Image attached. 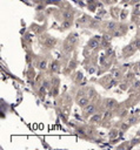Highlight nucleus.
<instances>
[{
  "label": "nucleus",
  "mask_w": 140,
  "mask_h": 150,
  "mask_svg": "<svg viewBox=\"0 0 140 150\" xmlns=\"http://www.w3.org/2000/svg\"><path fill=\"white\" fill-rule=\"evenodd\" d=\"M102 118V115L101 114H94L93 116H91V118H90V122L91 123H98V122H100Z\"/></svg>",
  "instance_id": "5"
},
{
  "label": "nucleus",
  "mask_w": 140,
  "mask_h": 150,
  "mask_svg": "<svg viewBox=\"0 0 140 150\" xmlns=\"http://www.w3.org/2000/svg\"><path fill=\"white\" fill-rule=\"evenodd\" d=\"M55 43H57V39L55 38H47L46 41H45V46L47 48H52V47L55 46Z\"/></svg>",
  "instance_id": "1"
},
{
  "label": "nucleus",
  "mask_w": 140,
  "mask_h": 150,
  "mask_svg": "<svg viewBox=\"0 0 140 150\" xmlns=\"http://www.w3.org/2000/svg\"><path fill=\"white\" fill-rule=\"evenodd\" d=\"M71 27V20H64L62 24H61V28H64V29H67V28H70Z\"/></svg>",
  "instance_id": "12"
},
{
  "label": "nucleus",
  "mask_w": 140,
  "mask_h": 150,
  "mask_svg": "<svg viewBox=\"0 0 140 150\" xmlns=\"http://www.w3.org/2000/svg\"><path fill=\"white\" fill-rule=\"evenodd\" d=\"M117 28H118V25H117V22L109 21L107 24V29L109 31V32H114V31H117Z\"/></svg>",
  "instance_id": "7"
},
{
  "label": "nucleus",
  "mask_w": 140,
  "mask_h": 150,
  "mask_svg": "<svg viewBox=\"0 0 140 150\" xmlns=\"http://www.w3.org/2000/svg\"><path fill=\"white\" fill-rule=\"evenodd\" d=\"M62 19H64V20H72V19H73V12L65 11L64 13H62Z\"/></svg>",
  "instance_id": "8"
},
{
  "label": "nucleus",
  "mask_w": 140,
  "mask_h": 150,
  "mask_svg": "<svg viewBox=\"0 0 140 150\" xmlns=\"http://www.w3.org/2000/svg\"><path fill=\"white\" fill-rule=\"evenodd\" d=\"M38 66H39V68H40L41 70L43 69L45 70L46 68H47V61H46V60H41V61L38 63Z\"/></svg>",
  "instance_id": "10"
},
{
  "label": "nucleus",
  "mask_w": 140,
  "mask_h": 150,
  "mask_svg": "<svg viewBox=\"0 0 140 150\" xmlns=\"http://www.w3.org/2000/svg\"><path fill=\"white\" fill-rule=\"evenodd\" d=\"M78 104H79L80 107L85 108V107L87 106V104H88V99L81 95V97H79V99H78Z\"/></svg>",
  "instance_id": "4"
},
{
  "label": "nucleus",
  "mask_w": 140,
  "mask_h": 150,
  "mask_svg": "<svg viewBox=\"0 0 140 150\" xmlns=\"http://www.w3.org/2000/svg\"><path fill=\"white\" fill-rule=\"evenodd\" d=\"M111 115H112V112H111V109H108L105 112V115H104V118H108L111 117Z\"/></svg>",
  "instance_id": "15"
},
{
  "label": "nucleus",
  "mask_w": 140,
  "mask_h": 150,
  "mask_svg": "<svg viewBox=\"0 0 140 150\" xmlns=\"http://www.w3.org/2000/svg\"><path fill=\"white\" fill-rule=\"evenodd\" d=\"M135 122H137V117L135 116H132V117H129L128 118V121H127V123L131 125V124H134Z\"/></svg>",
  "instance_id": "13"
},
{
  "label": "nucleus",
  "mask_w": 140,
  "mask_h": 150,
  "mask_svg": "<svg viewBox=\"0 0 140 150\" xmlns=\"http://www.w3.org/2000/svg\"><path fill=\"white\" fill-rule=\"evenodd\" d=\"M105 107L107 109H112L113 107H115V101L113 99H106L105 100Z\"/></svg>",
  "instance_id": "6"
},
{
  "label": "nucleus",
  "mask_w": 140,
  "mask_h": 150,
  "mask_svg": "<svg viewBox=\"0 0 140 150\" xmlns=\"http://www.w3.org/2000/svg\"><path fill=\"white\" fill-rule=\"evenodd\" d=\"M39 94H40V95H45V94H46V87H44V86L40 87V88H39Z\"/></svg>",
  "instance_id": "14"
},
{
  "label": "nucleus",
  "mask_w": 140,
  "mask_h": 150,
  "mask_svg": "<svg viewBox=\"0 0 140 150\" xmlns=\"http://www.w3.org/2000/svg\"><path fill=\"white\" fill-rule=\"evenodd\" d=\"M140 0H132V2H133V4H137V2H139Z\"/></svg>",
  "instance_id": "24"
},
{
  "label": "nucleus",
  "mask_w": 140,
  "mask_h": 150,
  "mask_svg": "<svg viewBox=\"0 0 140 150\" xmlns=\"http://www.w3.org/2000/svg\"><path fill=\"white\" fill-rule=\"evenodd\" d=\"M51 70H52L53 73H57V72L59 70V63H58V61H53V62L51 63Z\"/></svg>",
  "instance_id": "9"
},
{
  "label": "nucleus",
  "mask_w": 140,
  "mask_h": 150,
  "mask_svg": "<svg viewBox=\"0 0 140 150\" xmlns=\"http://www.w3.org/2000/svg\"><path fill=\"white\" fill-rule=\"evenodd\" d=\"M77 41H78V39H77V35L76 34H71L70 37H68V42L71 43V45H74V43H77Z\"/></svg>",
  "instance_id": "11"
},
{
  "label": "nucleus",
  "mask_w": 140,
  "mask_h": 150,
  "mask_svg": "<svg viewBox=\"0 0 140 150\" xmlns=\"http://www.w3.org/2000/svg\"><path fill=\"white\" fill-rule=\"evenodd\" d=\"M104 40H105V42H109V41H111V35H108V34H104Z\"/></svg>",
  "instance_id": "16"
},
{
  "label": "nucleus",
  "mask_w": 140,
  "mask_h": 150,
  "mask_svg": "<svg viewBox=\"0 0 140 150\" xmlns=\"http://www.w3.org/2000/svg\"><path fill=\"white\" fill-rule=\"evenodd\" d=\"M84 112H85V114H94L95 112V106L93 104V103H88L86 107L84 108Z\"/></svg>",
  "instance_id": "2"
},
{
  "label": "nucleus",
  "mask_w": 140,
  "mask_h": 150,
  "mask_svg": "<svg viewBox=\"0 0 140 150\" xmlns=\"http://www.w3.org/2000/svg\"><path fill=\"white\" fill-rule=\"evenodd\" d=\"M115 135H117V130H113V133L111 134V137H114Z\"/></svg>",
  "instance_id": "23"
},
{
  "label": "nucleus",
  "mask_w": 140,
  "mask_h": 150,
  "mask_svg": "<svg viewBox=\"0 0 140 150\" xmlns=\"http://www.w3.org/2000/svg\"><path fill=\"white\" fill-rule=\"evenodd\" d=\"M77 79H78V81L80 80V79H82V74H81V73H78V77H77Z\"/></svg>",
  "instance_id": "22"
},
{
  "label": "nucleus",
  "mask_w": 140,
  "mask_h": 150,
  "mask_svg": "<svg viewBox=\"0 0 140 150\" xmlns=\"http://www.w3.org/2000/svg\"><path fill=\"white\" fill-rule=\"evenodd\" d=\"M114 77H115V79L120 77V72H115V73H114Z\"/></svg>",
  "instance_id": "21"
},
{
  "label": "nucleus",
  "mask_w": 140,
  "mask_h": 150,
  "mask_svg": "<svg viewBox=\"0 0 140 150\" xmlns=\"http://www.w3.org/2000/svg\"><path fill=\"white\" fill-rule=\"evenodd\" d=\"M78 134H80L84 136V135H85V130H84V129H78Z\"/></svg>",
  "instance_id": "19"
},
{
  "label": "nucleus",
  "mask_w": 140,
  "mask_h": 150,
  "mask_svg": "<svg viewBox=\"0 0 140 150\" xmlns=\"http://www.w3.org/2000/svg\"><path fill=\"white\" fill-rule=\"evenodd\" d=\"M138 68H139V69H140V62H139V63H138Z\"/></svg>",
  "instance_id": "25"
},
{
  "label": "nucleus",
  "mask_w": 140,
  "mask_h": 150,
  "mask_svg": "<svg viewBox=\"0 0 140 150\" xmlns=\"http://www.w3.org/2000/svg\"><path fill=\"white\" fill-rule=\"evenodd\" d=\"M138 135H139V136H140V131H139V134H138Z\"/></svg>",
  "instance_id": "26"
},
{
  "label": "nucleus",
  "mask_w": 140,
  "mask_h": 150,
  "mask_svg": "<svg viewBox=\"0 0 140 150\" xmlns=\"http://www.w3.org/2000/svg\"><path fill=\"white\" fill-rule=\"evenodd\" d=\"M113 35H114V37H120V35H121V33L118 32V31H114V32H113Z\"/></svg>",
  "instance_id": "20"
},
{
  "label": "nucleus",
  "mask_w": 140,
  "mask_h": 150,
  "mask_svg": "<svg viewBox=\"0 0 140 150\" xmlns=\"http://www.w3.org/2000/svg\"><path fill=\"white\" fill-rule=\"evenodd\" d=\"M88 47L91 49H95L97 47H99V40L98 39H91L90 41H88Z\"/></svg>",
  "instance_id": "3"
},
{
  "label": "nucleus",
  "mask_w": 140,
  "mask_h": 150,
  "mask_svg": "<svg viewBox=\"0 0 140 150\" xmlns=\"http://www.w3.org/2000/svg\"><path fill=\"white\" fill-rule=\"evenodd\" d=\"M133 45L135 46V48H140V38H139V39H137V40H135L134 42H133Z\"/></svg>",
  "instance_id": "17"
},
{
  "label": "nucleus",
  "mask_w": 140,
  "mask_h": 150,
  "mask_svg": "<svg viewBox=\"0 0 140 150\" xmlns=\"http://www.w3.org/2000/svg\"><path fill=\"white\" fill-rule=\"evenodd\" d=\"M43 86H44V87H46V88H49V82H48V81H44Z\"/></svg>",
  "instance_id": "18"
}]
</instances>
